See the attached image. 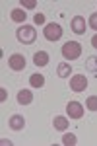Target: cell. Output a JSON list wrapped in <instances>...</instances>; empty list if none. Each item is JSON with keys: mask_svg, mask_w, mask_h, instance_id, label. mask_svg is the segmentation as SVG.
<instances>
[{"mask_svg": "<svg viewBox=\"0 0 97 146\" xmlns=\"http://www.w3.org/2000/svg\"><path fill=\"white\" fill-rule=\"evenodd\" d=\"M70 27H72V31H74L76 35H84L86 33V20L82 18V16H74L72 18V22H70Z\"/></svg>", "mask_w": 97, "mask_h": 146, "instance_id": "8992f818", "label": "cell"}, {"mask_svg": "<svg viewBox=\"0 0 97 146\" xmlns=\"http://www.w3.org/2000/svg\"><path fill=\"white\" fill-rule=\"evenodd\" d=\"M66 111H68V117L70 119H82L84 117V105L80 101H70L66 105Z\"/></svg>", "mask_w": 97, "mask_h": 146, "instance_id": "277c9868", "label": "cell"}, {"mask_svg": "<svg viewBox=\"0 0 97 146\" xmlns=\"http://www.w3.org/2000/svg\"><path fill=\"white\" fill-rule=\"evenodd\" d=\"M86 105L89 111H97V96H89L86 100Z\"/></svg>", "mask_w": 97, "mask_h": 146, "instance_id": "2e32d148", "label": "cell"}, {"mask_svg": "<svg viewBox=\"0 0 97 146\" xmlns=\"http://www.w3.org/2000/svg\"><path fill=\"white\" fill-rule=\"evenodd\" d=\"M76 142H78V138H76V135H72V133H66V135L62 136V144L64 146H74Z\"/></svg>", "mask_w": 97, "mask_h": 146, "instance_id": "9a60e30c", "label": "cell"}, {"mask_svg": "<svg viewBox=\"0 0 97 146\" xmlns=\"http://www.w3.org/2000/svg\"><path fill=\"white\" fill-rule=\"evenodd\" d=\"M29 84H31L33 88H43V86H45V78H43V74H39V72L31 74V76H29Z\"/></svg>", "mask_w": 97, "mask_h": 146, "instance_id": "4fadbf2b", "label": "cell"}, {"mask_svg": "<svg viewBox=\"0 0 97 146\" xmlns=\"http://www.w3.org/2000/svg\"><path fill=\"white\" fill-rule=\"evenodd\" d=\"M35 23H37V25H43L45 23V16L43 14H35Z\"/></svg>", "mask_w": 97, "mask_h": 146, "instance_id": "ffe728a7", "label": "cell"}, {"mask_svg": "<svg viewBox=\"0 0 97 146\" xmlns=\"http://www.w3.org/2000/svg\"><path fill=\"white\" fill-rule=\"evenodd\" d=\"M56 74H58L60 78H68V76L72 74V66L66 64V62H60V64L56 66Z\"/></svg>", "mask_w": 97, "mask_h": 146, "instance_id": "7c38bea8", "label": "cell"}, {"mask_svg": "<svg viewBox=\"0 0 97 146\" xmlns=\"http://www.w3.org/2000/svg\"><path fill=\"white\" fill-rule=\"evenodd\" d=\"M6 98H8V92L4 90V88H0V101H4Z\"/></svg>", "mask_w": 97, "mask_h": 146, "instance_id": "44dd1931", "label": "cell"}, {"mask_svg": "<svg viewBox=\"0 0 97 146\" xmlns=\"http://www.w3.org/2000/svg\"><path fill=\"white\" fill-rule=\"evenodd\" d=\"M43 35H45L47 41H58V39L62 37V27H60L58 23H47Z\"/></svg>", "mask_w": 97, "mask_h": 146, "instance_id": "3957f363", "label": "cell"}, {"mask_svg": "<svg viewBox=\"0 0 97 146\" xmlns=\"http://www.w3.org/2000/svg\"><path fill=\"white\" fill-rule=\"evenodd\" d=\"M87 88V78L84 74H76L70 78V90L72 92H84Z\"/></svg>", "mask_w": 97, "mask_h": 146, "instance_id": "5b68a950", "label": "cell"}, {"mask_svg": "<svg viewBox=\"0 0 97 146\" xmlns=\"http://www.w3.org/2000/svg\"><path fill=\"white\" fill-rule=\"evenodd\" d=\"M33 62H35V66H47L49 64V53L47 51H37L33 55Z\"/></svg>", "mask_w": 97, "mask_h": 146, "instance_id": "9c48e42d", "label": "cell"}, {"mask_svg": "<svg viewBox=\"0 0 97 146\" xmlns=\"http://www.w3.org/2000/svg\"><path fill=\"white\" fill-rule=\"evenodd\" d=\"M53 125H54L56 131H66L68 125H70V121H66V117H62V115H56L53 119Z\"/></svg>", "mask_w": 97, "mask_h": 146, "instance_id": "8fae6325", "label": "cell"}, {"mask_svg": "<svg viewBox=\"0 0 97 146\" xmlns=\"http://www.w3.org/2000/svg\"><path fill=\"white\" fill-rule=\"evenodd\" d=\"M8 64H10L12 70H23V68H25V56L20 55V53H14V55L8 58Z\"/></svg>", "mask_w": 97, "mask_h": 146, "instance_id": "52a82bcc", "label": "cell"}, {"mask_svg": "<svg viewBox=\"0 0 97 146\" xmlns=\"http://www.w3.org/2000/svg\"><path fill=\"white\" fill-rule=\"evenodd\" d=\"M8 125H10L12 131H22L23 127H25V119H23L22 115H12L10 121H8Z\"/></svg>", "mask_w": 97, "mask_h": 146, "instance_id": "ba28073f", "label": "cell"}, {"mask_svg": "<svg viewBox=\"0 0 97 146\" xmlns=\"http://www.w3.org/2000/svg\"><path fill=\"white\" fill-rule=\"evenodd\" d=\"M91 45H93V47H95V49H97V35H95V37H93V39H91Z\"/></svg>", "mask_w": 97, "mask_h": 146, "instance_id": "7402d4cb", "label": "cell"}, {"mask_svg": "<svg viewBox=\"0 0 97 146\" xmlns=\"http://www.w3.org/2000/svg\"><path fill=\"white\" fill-rule=\"evenodd\" d=\"M22 6L27 8V10H33V8L37 6V2H35V0H22Z\"/></svg>", "mask_w": 97, "mask_h": 146, "instance_id": "d6986e66", "label": "cell"}, {"mask_svg": "<svg viewBox=\"0 0 97 146\" xmlns=\"http://www.w3.org/2000/svg\"><path fill=\"white\" fill-rule=\"evenodd\" d=\"M89 27L97 31V12H93V14L89 16Z\"/></svg>", "mask_w": 97, "mask_h": 146, "instance_id": "ac0fdd59", "label": "cell"}, {"mask_svg": "<svg viewBox=\"0 0 97 146\" xmlns=\"http://www.w3.org/2000/svg\"><path fill=\"white\" fill-rule=\"evenodd\" d=\"M16 35L20 39V43H23V45H31V43H35V39H37V31H35V27H31V25H22Z\"/></svg>", "mask_w": 97, "mask_h": 146, "instance_id": "6da1fadb", "label": "cell"}, {"mask_svg": "<svg viewBox=\"0 0 97 146\" xmlns=\"http://www.w3.org/2000/svg\"><path fill=\"white\" fill-rule=\"evenodd\" d=\"M33 101V92L31 90H20L18 92V103L20 105H29Z\"/></svg>", "mask_w": 97, "mask_h": 146, "instance_id": "30bf717a", "label": "cell"}, {"mask_svg": "<svg viewBox=\"0 0 97 146\" xmlns=\"http://www.w3.org/2000/svg\"><path fill=\"white\" fill-rule=\"evenodd\" d=\"M82 55V45L76 43V41H66L62 45V56L68 58V60H74V58H80Z\"/></svg>", "mask_w": 97, "mask_h": 146, "instance_id": "7a4b0ae2", "label": "cell"}, {"mask_svg": "<svg viewBox=\"0 0 97 146\" xmlns=\"http://www.w3.org/2000/svg\"><path fill=\"white\" fill-rule=\"evenodd\" d=\"M10 18L14 20V22H18V23H23V22H25V18H27V14H25L22 8H16V10H12Z\"/></svg>", "mask_w": 97, "mask_h": 146, "instance_id": "5bb4252c", "label": "cell"}, {"mask_svg": "<svg viewBox=\"0 0 97 146\" xmlns=\"http://www.w3.org/2000/svg\"><path fill=\"white\" fill-rule=\"evenodd\" d=\"M87 70H91V72H95L97 74V58L95 56H91V58H89V60H87Z\"/></svg>", "mask_w": 97, "mask_h": 146, "instance_id": "e0dca14e", "label": "cell"}]
</instances>
